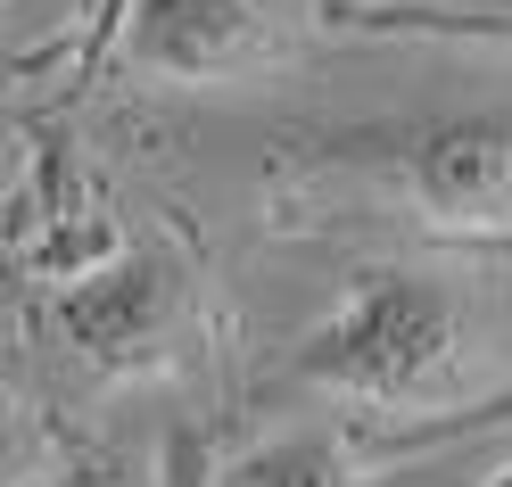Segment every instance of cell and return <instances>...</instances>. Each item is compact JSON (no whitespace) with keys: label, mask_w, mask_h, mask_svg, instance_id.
Instances as JSON below:
<instances>
[{"label":"cell","mask_w":512,"mask_h":487,"mask_svg":"<svg viewBox=\"0 0 512 487\" xmlns=\"http://www.w3.org/2000/svg\"><path fill=\"white\" fill-rule=\"evenodd\" d=\"M471 355V273L446 265H372L347 298L290 347V380L347 405L413 413Z\"/></svg>","instance_id":"1"},{"label":"cell","mask_w":512,"mask_h":487,"mask_svg":"<svg viewBox=\"0 0 512 487\" xmlns=\"http://www.w3.org/2000/svg\"><path fill=\"white\" fill-rule=\"evenodd\" d=\"M314 157L389 182L413 215L455 232L512 223V108H413L380 124H339Z\"/></svg>","instance_id":"2"},{"label":"cell","mask_w":512,"mask_h":487,"mask_svg":"<svg viewBox=\"0 0 512 487\" xmlns=\"http://www.w3.org/2000/svg\"><path fill=\"white\" fill-rule=\"evenodd\" d=\"M50 322L100 372L157 364L190 331V265L166 240H116L108 256H91V265H75L58 281Z\"/></svg>","instance_id":"3"},{"label":"cell","mask_w":512,"mask_h":487,"mask_svg":"<svg viewBox=\"0 0 512 487\" xmlns=\"http://www.w3.org/2000/svg\"><path fill=\"white\" fill-rule=\"evenodd\" d=\"M91 50L149 83H240L290 50V0H108Z\"/></svg>","instance_id":"4"},{"label":"cell","mask_w":512,"mask_h":487,"mask_svg":"<svg viewBox=\"0 0 512 487\" xmlns=\"http://www.w3.org/2000/svg\"><path fill=\"white\" fill-rule=\"evenodd\" d=\"M207 487H364V479L347 471L331 430H273L240 454H223L207 471Z\"/></svg>","instance_id":"5"},{"label":"cell","mask_w":512,"mask_h":487,"mask_svg":"<svg viewBox=\"0 0 512 487\" xmlns=\"http://www.w3.org/2000/svg\"><path fill=\"white\" fill-rule=\"evenodd\" d=\"M479 430H512V388H496V397H479V405H455V413L413 421L397 446H455V438H479Z\"/></svg>","instance_id":"6"},{"label":"cell","mask_w":512,"mask_h":487,"mask_svg":"<svg viewBox=\"0 0 512 487\" xmlns=\"http://www.w3.org/2000/svg\"><path fill=\"white\" fill-rule=\"evenodd\" d=\"M166 487H207V471H190V454H174V463H166Z\"/></svg>","instance_id":"7"}]
</instances>
